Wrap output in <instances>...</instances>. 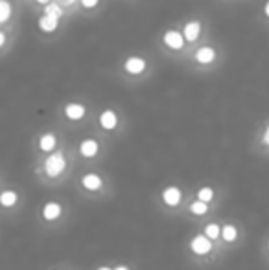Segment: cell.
<instances>
[{
  "label": "cell",
  "instance_id": "obj_26",
  "mask_svg": "<svg viewBox=\"0 0 269 270\" xmlns=\"http://www.w3.org/2000/svg\"><path fill=\"white\" fill-rule=\"evenodd\" d=\"M264 11H266V15L269 17V0H268V4H266V8H264Z\"/></svg>",
  "mask_w": 269,
  "mask_h": 270
},
{
  "label": "cell",
  "instance_id": "obj_4",
  "mask_svg": "<svg viewBox=\"0 0 269 270\" xmlns=\"http://www.w3.org/2000/svg\"><path fill=\"white\" fill-rule=\"evenodd\" d=\"M123 68H125L127 74H133V75L142 74L146 70V59H142L139 55H133V57H129V59L123 63Z\"/></svg>",
  "mask_w": 269,
  "mask_h": 270
},
{
  "label": "cell",
  "instance_id": "obj_3",
  "mask_svg": "<svg viewBox=\"0 0 269 270\" xmlns=\"http://www.w3.org/2000/svg\"><path fill=\"white\" fill-rule=\"evenodd\" d=\"M190 248H192L194 254L205 255V254L210 252L212 243H210V239H208L207 235H196V237L192 239V243H190Z\"/></svg>",
  "mask_w": 269,
  "mask_h": 270
},
{
  "label": "cell",
  "instance_id": "obj_21",
  "mask_svg": "<svg viewBox=\"0 0 269 270\" xmlns=\"http://www.w3.org/2000/svg\"><path fill=\"white\" fill-rule=\"evenodd\" d=\"M205 235H207L208 239H218V237H220V226L208 225L207 228H205Z\"/></svg>",
  "mask_w": 269,
  "mask_h": 270
},
{
  "label": "cell",
  "instance_id": "obj_10",
  "mask_svg": "<svg viewBox=\"0 0 269 270\" xmlns=\"http://www.w3.org/2000/svg\"><path fill=\"white\" fill-rule=\"evenodd\" d=\"M59 215H61V206L57 202H48L43 208V217L47 219V221H55Z\"/></svg>",
  "mask_w": 269,
  "mask_h": 270
},
{
  "label": "cell",
  "instance_id": "obj_14",
  "mask_svg": "<svg viewBox=\"0 0 269 270\" xmlns=\"http://www.w3.org/2000/svg\"><path fill=\"white\" fill-rule=\"evenodd\" d=\"M39 147L43 151H52L55 147V136L52 135V133L43 135L41 136V140H39Z\"/></svg>",
  "mask_w": 269,
  "mask_h": 270
},
{
  "label": "cell",
  "instance_id": "obj_2",
  "mask_svg": "<svg viewBox=\"0 0 269 270\" xmlns=\"http://www.w3.org/2000/svg\"><path fill=\"white\" fill-rule=\"evenodd\" d=\"M164 45L171 48V50H181L183 46H185V37H183V33L181 31H175V30H168L164 33Z\"/></svg>",
  "mask_w": 269,
  "mask_h": 270
},
{
  "label": "cell",
  "instance_id": "obj_18",
  "mask_svg": "<svg viewBox=\"0 0 269 270\" xmlns=\"http://www.w3.org/2000/svg\"><path fill=\"white\" fill-rule=\"evenodd\" d=\"M15 202H17V193L15 191H4V193L0 195V204H2V206H6V208L13 206Z\"/></svg>",
  "mask_w": 269,
  "mask_h": 270
},
{
  "label": "cell",
  "instance_id": "obj_29",
  "mask_svg": "<svg viewBox=\"0 0 269 270\" xmlns=\"http://www.w3.org/2000/svg\"><path fill=\"white\" fill-rule=\"evenodd\" d=\"M98 270H111V269H107V267H101V269H98Z\"/></svg>",
  "mask_w": 269,
  "mask_h": 270
},
{
  "label": "cell",
  "instance_id": "obj_9",
  "mask_svg": "<svg viewBox=\"0 0 269 270\" xmlns=\"http://www.w3.org/2000/svg\"><path fill=\"white\" fill-rule=\"evenodd\" d=\"M162 199H164V202L168 204V206H177V204L181 202V191L177 188H166L164 189V193H162Z\"/></svg>",
  "mask_w": 269,
  "mask_h": 270
},
{
  "label": "cell",
  "instance_id": "obj_24",
  "mask_svg": "<svg viewBox=\"0 0 269 270\" xmlns=\"http://www.w3.org/2000/svg\"><path fill=\"white\" fill-rule=\"evenodd\" d=\"M4 45H6V35H4L2 31H0V48H2Z\"/></svg>",
  "mask_w": 269,
  "mask_h": 270
},
{
  "label": "cell",
  "instance_id": "obj_25",
  "mask_svg": "<svg viewBox=\"0 0 269 270\" xmlns=\"http://www.w3.org/2000/svg\"><path fill=\"white\" fill-rule=\"evenodd\" d=\"M35 2H37V4H45V6H47V4H50L52 0H35Z\"/></svg>",
  "mask_w": 269,
  "mask_h": 270
},
{
  "label": "cell",
  "instance_id": "obj_30",
  "mask_svg": "<svg viewBox=\"0 0 269 270\" xmlns=\"http://www.w3.org/2000/svg\"><path fill=\"white\" fill-rule=\"evenodd\" d=\"M268 245H269V243H268Z\"/></svg>",
  "mask_w": 269,
  "mask_h": 270
},
{
  "label": "cell",
  "instance_id": "obj_19",
  "mask_svg": "<svg viewBox=\"0 0 269 270\" xmlns=\"http://www.w3.org/2000/svg\"><path fill=\"white\" fill-rule=\"evenodd\" d=\"M197 197H199L201 202H210L212 199H214V189L212 188H201L199 191H197Z\"/></svg>",
  "mask_w": 269,
  "mask_h": 270
},
{
  "label": "cell",
  "instance_id": "obj_28",
  "mask_svg": "<svg viewBox=\"0 0 269 270\" xmlns=\"http://www.w3.org/2000/svg\"><path fill=\"white\" fill-rule=\"evenodd\" d=\"M115 270H127V267H116Z\"/></svg>",
  "mask_w": 269,
  "mask_h": 270
},
{
  "label": "cell",
  "instance_id": "obj_6",
  "mask_svg": "<svg viewBox=\"0 0 269 270\" xmlns=\"http://www.w3.org/2000/svg\"><path fill=\"white\" fill-rule=\"evenodd\" d=\"M216 59V52L214 48H210V46H201L199 50L196 52V61L201 63V65H208V63H212Z\"/></svg>",
  "mask_w": 269,
  "mask_h": 270
},
{
  "label": "cell",
  "instance_id": "obj_27",
  "mask_svg": "<svg viewBox=\"0 0 269 270\" xmlns=\"http://www.w3.org/2000/svg\"><path fill=\"white\" fill-rule=\"evenodd\" d=\"M63 2H65V4H74L76 0H63Z\"/></svg>",
  "mask_w": 269,
  "mask_h": 270
},
{
  "label": "cell",
  "instance_id": "obj_22",
  "mask_svg": "<svg viewBox=\"0 0 269 270\" xmlns=\"http://www.w3.org/2000/svg\"><path fill=\"white\" fill-rule=\"evenodd\" d=\"M100 0H81V6L83 8H96Z\"/></svg>",
  "mask_w": 269,
  "mask_h": 270
},
{
  "label": "cell",
  "instance_id": "obj_7",
  "mask_svg": "<svg viewBox=\"0 0 269 270\" xmlns=\"http://www.w3.org/2000/svg\"><path fill=\"white\" fill-rule=\"evenodd\" d=\"M57 24H59V19H54L50 15H45V13L39 17V28L47 31V33H52V31L57 30Z\"/></svg>",
  "mask_w": 269,
  "mask_h": 270
},
{
  "label": "cell",
  "instance_id": "obj_11",
  "mask_svg": "<svg viewBox=\"0 0 269 270\" xmlns=\"http://www.w3.org/2000/svg\"><path fill=\"white\" fill-rule=\"evenodd\" d=\"M79 153L87 158L94 157V155L98 153V142H96V140H83L81 145H79Z\"/></svg>",
  "mask_w": 269,
  "mask_h": 270
},
{
  "label": "cell",
  "instance_id": "obj_12",
  "mask_svg": "<svg viewBox=\"0 0 269 270\" xmlns=\"http://www.w3.org/2000/svg\"><path fill=\"white\" fill-rule=\"evenodd\" d=\"M100 123H101V127L103 129L111 131V129L116 127L118 118H116V114L113 112V111H105V112H101V116H100Z\"/></svg>",
  "mask_w": 269,
  "mask_h": 270
},
{
  "label": "cell",
  "instance_id": "obj_20",
  "mask_svg": "<svg viewBox=\"0 0 269 270\" xmlns=\"http://www.w3.org/2000/svg\"><path fill=\"white\" fill-rule=\"evenodd\" d=\"M207 204L205 202H201V201H196V202L190 204V211L192 213H196V215H205L207 213Z\"/></svg>",
  "mask_w": 269,
  "mask_h": 270
},
{
  "label": "cell",
  "instance_id": "obj_8",
  "mask_svg": "<svg viewBox=\"0 0 269 270\" xmlns=\"http://www.w3.org/2000/svg\"><path fill=\"white\" fill-rule=\"evenodd\" d=\"M65 114L69 120H81L85 116V107L79 103H69L65 107Z\"/></svg>",
  "mask_w": 269,
  "mask_h": 270
},
{
  "label": "cell",
  "instance_id": "obj_16",
  "mask_svg": "<svg viewBox=\"0 0 269 270\" xmlns=\"http://www.w3.org/2000/svg\"><path fill=\"white\" fill-rule=\"evenodd\" d=\"M45 15H50V17H54V19H61L63 11H61V8L57 6V2H50V4L45 6Z\"/></svg>",
  "mask_w": 269,
  "mask_h": 270
},
{
  "label": "cell",
  "instance_id": "obj_5",
  "mask_svg": "<svg viewBox=\"0 0 269 270\" xmlns=\"http://www.w3.org/2000/svg\"><path fill=\"white\" fill-rule=\"evenodd\" d=\"M199 33H201V24L197 22V21H190V22L185 24V30H183V37H185V41L194 43L196 39L199 37Z\"/></svg>",
  "mask_w": 269,
  "mask_h": 270
},
{
  "label": "cell",
  "instance_id": "obj_15",
  "mask_svg": "<svg viewBox=\"0 0 269 270\" xmlns=\"http://www.w3.org/2000/svg\"><path fill=\"white\" fill-rule=\"evenodd\" d=\"M221 235H223V239L227 241V243H232V241L236 239V235H238V230H236V226L227 225V226H223Z\"/></svg>",
  "mask_w": 269,
  "mask_h": 270
},
{
  "label": "cell",
  "instance_id": "obj_1",
  "mask_svg": "<svg viewBox=\"0 0 269 270\" xmlns=\"http://www.w3.org/2000/svg\"><path fill=\"white\" fill-rule=\"evenodd\" d=\"M65 167H67V162H65L63 153H54V155H50V157L47 158V162H45V169H47V173L50 177L61 175Z\"/></svg>",
  "mask_w": 269,
  "mask_h": 270
},
{
  "label": "cell",
  "instance_id": "obj_13",
  "mask_svg": "<svg viewBox=\"0 0 269 270\" xmlns=\"http://www.w3.org/2000/svg\"><path fill=\"white\" fill-rule=\"evenodd\" d=\"M83 186L87 189H100L101 188V179L98 177V175H94V173H91V175H85L83 177Z\"/></svg>",
  "mask_w": 269,
  "mask_h": 270
},
{
  "label": "cell",
  "instance_id": "obj_17",
  "mask_svg": "<svg viewBox=\"0 0 269 270\" xmlns=\"http://www.w3.org/2000/svg\"><path fill=\"white\" fill-rule=\"evenodd\" d=\"M11 17V4L8 0H0V24L6 22Z\"/></svg>",
  "mask_w": 269,
  "mask_h": 270
},
{
  "label": "cell",
  "instance_id": "obj_23",
  "mask_svg": "<svg viewBox=\"0 0 269 270\" xmlns=\"http://www.w3.org/2000/svg\"><path fill=\"white\" fill-rule=\"evenodd\" d=\"M262 142L266 143V145H269V127L266 129V133H264V138H262Z\"/></svg>",
  "mask_w": 269,
  "mask_h": 270
}]
</instances>
